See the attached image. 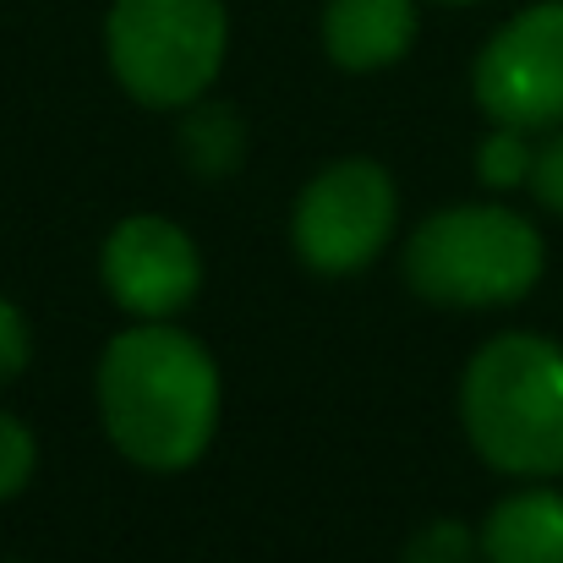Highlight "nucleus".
<instances>
[{
    "label": "nucleus",
    "instance_id": "obj_7",
    "mask_svg": "<svg viewBox=\"0 0 563 563\" xmlns=\"http://www.w3.org/2000/svg\"><path fill=\"white\" fill-rule=\"evenodd\" d=\"M99 285L132 323H170L202 290V252L176 219L132 213L99 246Z\"/></svg>",
    "mask_w": 563,
    "mask_h": 563
},
{
    "label": "nucleus",
    "instance_id": "obj_16",
    "mask_svg": "<svg viewBox=\"0 0 563 563\" xmlns=\"http://www.w3.org/2000/svg\"><path fill=\"white\" fill-rule=\"evenodd\" d=\"M443 5H471V0H443Z\"/></svg>",
    "mask_w": 563,
    "mask_h": 563
},
{
    "label": "nucleus",
    "instance_id": "obj_11",
    "mask_svg": "<svg viewBox=\"0 0 563 563\" xmlns=\"http://www.w3.org/2000/svg\"><path fill=\"white\" fill-rule=\"evenodd\" d=\"M531 165H537V148H531V132L520 126H498L476 143V181L487 191H515L531 187Z\"/></svg>",
    "mask_w": 563,
    "mask_h": 563
},
{
    "label": "nucleus",
    "instance_id": "obj_13",
    "mask_svg": "<svg viewBox=\"0 0 563 563\" xmlns=\"http://www.w3.org/2000/svg\"><path fill=\"white\" fill-rule=\"evenodd\" d=\"M38 471V438L22 416L0 410V504H11Z\"/></svg>",
    "mask_w": 563,
    "mask_h": 563
},
{
    "label": "nucleus",
    "instance_id": "obj_5",
    "mask_svg": "<svg viewBox=\"0 0 563 563\" xmlns=\"http://www.w3.org/2000/svg\"><path fill=\"white\" fill-rule=\"evenodd\" d=\"M394 230H399V187L388 165H377L367 154L334 159L329 170H318L290 208V246L301 268L323 279L373 268L388 252Z\"/></svg>",
    "mask_w": 563,
    "mask_h": 563
},
{
    "label": "nucleus",
    "instance_id": "obj_9",
    "mask_svg": "<svg viewBox=\"0 0 563 563\" xmlns=\"http://www.w3.org/2000/svg\"><path fill=\"white\" fill-rule=\"evenodd\" d=\"M482 563H563V493L520 487L482 520Z\"/></svg>",
    "mask_w": 563,
    "mask_h": 563
},
{
    "label": "nucleus",
    "instance_id": "obj_1",
    "mask_svg": "<svg viewBox=\"0 0 563 563\" xmlns=\"http://www.w3.org/2000/svg\"><path fill=\"white\" fill-rule=\"evenodd\" d=\"M93 399L110 443L137 471L176 476L191 471L219 438L224 377L208 345L176 323H132L104 345Z\"/></svg>",
    "mask_w": 563,
    "mask_h": 563
},
{
    "label": "nucleus",
    "instance_id": "obj_12",
    "mask_svg": "<svg viewBox=\"0 0 563 563\" xmlns=\"http://www.w3.org/2000/svg\"><path fill=\"white\" fill-rule=\"evenodd\" d=\"M399 563H482V537L465 520H432L399 548Z\"/></svg>",
    "mask_w": 563,
    "mask_h": 563
},
{
    "label": "nucleus",
    "instance_id": "obj_14",
    "mask_svg": "<svg viewBox=\"0 0 563 563\" xmlns=\"http://www.w3.org/2000/svg\"><path fill=\"white\" fill-rule=\"evenodd\" d=\"M27 362H33V329H27L22 307L0 296V388H11L27 373Z\"/></svg>",
    "mask_w": 563,
    "mask_h": 563
},
{
    "label": "nucleus",
    "instance_id": "obj_6",
    "mask_svg": "<svg viewBox=\"0 0 563 563\" xmlns=\"http://www.w3.org/2000/svg\"><path fill=\"white\" fill-rule=\"evenodd\" d=\"M471 93L487 121L520 132L563 126V0L515 11L471 66Z\"/></svg>",
    "mask_w": 563,
    "mask_h": 563
},
{
    "label": "nucleus",
    "instance_id": "obj_15",
    "mask_svg": "<svg viewBox=\"0 0 563 563\" xmlns=\"http://www.w3.org/2000/svg\"><path fill=\"white\" fill-rule=\"evenodd\" d=\"M531 191L548 213L563 219V126L537 148V165H531Z\"/></svg>",
    "mask_w": 563,
    "mask_h": 563
},
{
    "label": "nucleus",
    "instance_id": "obj_10",
    "mask_svg": "<svg viewBox=\"0 0 563 563\" xmlns=\"http://www.w3.org/2000/svg\"><path fill=\"white\" fill-rule=\"evenodd\" d=\"M176 115H181L176 121V154H181V165H187L191 176L224 181V176H235L246 165L252 132H246V121H241L235 104H219V99L202 93L197 104L176 110Z\"/></svg>",
    "mask_w": 563,
    "mask_h": 563
},
{
    "label": "nucleus",
    "instance_id": "obj_8",
    "mask_svg": "<svg viewBox=\"0 0 563 563\" xmlns=\"http://www.w3.org/2000/svg\"><path fill=\"white\" fill-rule=\"evenodd\" d=\"M421 33L416 0H329L323 5V49L340 71L373 77L410 55Z\"/></svg>",
    "mask_w": 563,
    "mask_h": 563
},
{
    "label": "nucleus",
    "instance_id": "obj_2",
    "mask_svg": "<svg viewBox=\"0 0 563 563\" xmlns=\"http://www.w3.org/2000/svg\"><path fill=\"white\" fill-rule=\"evenodd\" d=\"M460 421L471 449L526 482L563 476V345L548 334H493L460 377Z\"/></svg>",
    "mask_w": 563,
    "mask_h": 563
},
{
    "label": "nucleus",
    "instance_id": "obj_3",
    "mask_svg": "<svg viewBox=\"0 0 563 563\" xmlns=\"http://www.w3.org/2000/svg\"><path fill=\"white\" fill-rule=\"evenodd\" d=\"M405 285L427 307L493 312L515 307L542 285L548 241L509 202H454L427 213L405 235Z\"/></svg>",
    "mask_w": 563,
    "mask_h": 563
},
{
    "label": "nucleus",
    "instance_id": "obj_17",
    "mask_svg": "<svg viewBox=\"0 0 563 563\" xmlns=\"http://www.w3.org/2000/svg\"><path fill=\"white\" fill-rule=\"evenodd\" d=\"M0 563H16V559H0Z\"/></svg>",
    "mask_w": 563,
    "mask_h": 563
},
{
    "label": "nucleus",
    "instance_id": "obj_4",
    "mask_svg": "<svg viewBox=\"0 0 563 563\" xmlns=\"http://www.w3.org/2000/svg\"><path fill=\"white\" fill-rule=\"evenodd\" d=\"M104 55L126 99L148 110L197 104L230 55L224 0H110Z\"/></svg>",
    "mask_w": 563,
    "mask_h": 563
}]
</instances>
